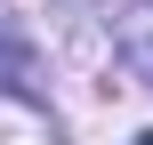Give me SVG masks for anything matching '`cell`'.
I'll return each instance as SVG.
<instances>
[{"label":"cell","mask_w":153,"mask_h":145,"mask_svg":"<svg viewBox=\"0 0 153 145\" xmlns=\"http://www.w3.org/2000/svg\"><path fill=\"white\" fill-rule=\"evenodd\" d=\"M81 8H89V0H81Z\"/></svg>","instance_id":"3"},{"label":"cell","mask_w":153,"mask_h":145,"mask_svg":"<svg viewBox=\"0 0 153 145\" xmlns=\"http://www.w3.org/2000/svg\"><path fill=\"white\" fill-rule=\"evenodd\" d=\"M121 65L153 81V8H129L121 16Z\"/></svg>","instance_id":"1"},{"label":"cell","mask_w":153,"mask_h":145,"mask_svg":"<svg viewBox=\"0 0 153 145\" xmlns=\"http://www.w3.org/2000/svg\"><path fill=\"white\" fill-rule=\"evenodd\" d=\"M137 145H153V129H145V137H137Z\"/></svg>","instance_id":"2"}]
</instances>
